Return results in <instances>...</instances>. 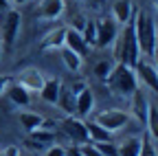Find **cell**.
Masks as SVG:
<instances>
[{
	"label": "cell",
	"mask_w": 158,
	"mask_h": 156,
	"mask_svg": "<svg viewBox=\"0 0 158 156\" xmlns=\"http://www.w3.org/2000/svg\"><path fill=\"white\" fill-rule=\"evenodd\" d=\"M154 7H156V9H158V0H154Z\"/></svg>",
	"instance_id": "74e56055"
},
{
	"label": "cell",
	"mask_w": 158,
	"mask_h": 156,
	"mask_svg": "<svg viewBox=\"0 0 158 156\" xmlns=\"http://www.w3.org/2000/svg\"><path fill=\"white\" fill-rule=\"evenodd\" d=\"M112 68H114V62H112V60H101V62H97V66H94V75H97V79H101V82L106 84L108 75L112 73Z\"/></svg>",
	"instance_id": "484cf974"
},
{
	"label": "cell",
	"mask_w": 158,
	"mask_h": 156,
	"mask_svg": "<svg viewBox=\"0 0 158 156\" xmlns=\"http://www.w3.org/2000/svg\"><path fill=\"white\" fill-rule=\"evenodd\" d=\"M130 112L134 114V119L141 123V125H145L147 112H149V99H147V95L141 88H136L132 92V97H130Z\"/></svg>",
	"instance_id": "9c48e42d"
},
{
	"label": "cell",
	"mask_w": 158,
	"mask_h": 156,
	"mask_svg": "<svg viewBox=\"0 0 158 156\" xmlns=\"http://www.w3.org/2000/svg\"><path fill=\"white\" fill-rule=\"evenodd\" d=\"M59 90H62V82H59L57 77H51V79H44V86L40 88V97H42V101L55 106L57 97H59Z\"/></svg>",
	"instance_id": "2e32d148"
},
{
	"label": "cell",
	"mask_w": 158,
	"mask_h": 156,
	"mask_svg": "<svg viewBox=\"0 0 158 156\" xmlns=\"http://www.w3.org/2000/svg\"><path fill=\"white\" fill-rule=\"evenodd\" d=\"M94 123H99L101 128H106L108 132H118L121 128H125V123L130 121V114L123 112V110H118V108H110V110H101V112H97L94 114Z\"/></svg>",
	"instance_id": "5b68a950"
},
{
	"label": "cell",
	"mask_w": 158,
	"mask_h": 156,
	"mask_svg": "<svg viewBox=\"0 0 158 156\" xmlns=\"http://www.w3.org/2000/svg\"><path fill=\"white\" fill-rule=\"evenodd\" d=\"M18 154H20V150H18L15 145H9V147H7L2 154H0V156H18Z\"/></svg>",
	"instance_id": "d6a6232c"
},
{
	"label": "cell",
	"mask_w": 158,
	"mask_h": 156,
	"mask_svg": "<svg viewBox=\"0 0 158 156\" xmlns=\"http://www.w3.org/2000/svg\"><path fill=\"white\" fill-rule=\"evenodd\" d=\"M94 108V95L90 88H84L79 95H75V112L79 114V119H84L88 116Z\"/></svg>",
	"instance_id": "4fadbf2b"
},
{
	"label": "cell",
	"mask_w": 158,
	"mask_h": 156,
	"mask_svg": "<svg viewBox=\"0 0 158 156\" xmlns=\"http://www.w3.org/2000/svg\"><path fill=\"white\" fill-rule=\"evenodd\" d=\"M9 2H13L15 7H20V5H27V2H29V0H9Z\"/></svg>",
	"instance_id": "8d00e7d4"
},
{
	"label": "cell",
	"mask_w": 158,
	"mask_h": 156,
	"mask_svg": "<svg viewBox=\"0 0 158 156\" xmlns=\"http://www.w3.org/2000/svg\"><path fill=\"white\" fill-rule=\"evenodd\" d=\"M29 139L44 150V147H51V145L55 143V132H48V130H42V128H40V130L29 132Z\"/></svg>",
	"instance_id": "603a6c76"
},
{
	"label": "cell",
	"mask_w": 158,
	"mask_h": 156,
	"mask_svg": "<svg viewBox=\"0 0 158 156\" xmlns=\"http://www.w3.org/2000/svg\"><path fill=\"white\" fill-rule=\"evenodd\" d=\"M66 156H84L79 147H73V150H66Z\"/></svg>",
	"instance_id": "e575fe53"
},
{
	"label": "cell",
	"mask_w": 158,
	"mask_h": 156,
	"mask_svg": "<svg viewBox=\"0 0 158 156\" xmlns=\"http://www.w3.org/2000/svg\"><path fill=\"white\" fill-rule=\"evenodd\" d=\"M79 150H81L84 156H103L101 152H97V147L92 143H84V145H79Z\"/></svg>",
	"instance_id": "f1b7e54d"
},
{
	"label": "cell",
	"mask_w": 158,
	"mask_h": 156,
	"mask_svg": "<svg viewBox=\"0 0 158 156\" xmlns=\"http://www.w3.org/2000/svg\"><path fill=\"white\" fill-rule=\"evenodd\" d=\"M138 156H158L156 145H154V141L149 139L147 134H145V136H141V152H138Z\"/></svg>",
	"instance_id": "4316f807"
},
{
	"label": "cell",
	"mask_w": 158,
	"mask_h": 156,
	"mask_svg": "<svg viewBox=\"0 0 158 156\" xmlns=\"http://www.w3.org/2000/svg\"><path fill=\"white\" fill-rule=\"evenodd\" d=\"M44 79L46 77L42 75V70H37V68H24L22 73L18 75V84L22 86V88H27L29 92H40V88L44 86Z\"/></svg>",
	"instance_id": "30bf717a"
},
{
	"label": "cell",
	"mask_w": 158,
	"mask_h": 156,
	"mask_svg": "<svg viewBox=\"0 0 158 156\" xmlns=\"http://www.w3.org/2000/svg\"><path fill=\"white\" fill-rule=\"evenodd\" d=\"M134 75H136V82H138V84H143V86H147L149 90L158 92V70H156L154 64H149V62L145 60V57H141V60L136 62Z\"/></svg>",
	"instance_id": "ba28073f"
},
{
	"label": "cell",
	"mask_w": 158,
	"mask_h": 156,
	"mask_svg": "<svg viewBox=\"0 0 158 156\" xmlns=\"http://www.w3.org/2000/svg\"><path fill=\"white\" fill-rule=\"evenodd\" d=\"M64 46H66L68 51L77 53L79 57H84V55L88 53V46H86V42H84L81 33H79V31H75V29H70V27H66V37H64Z\"/></svg>",
	"instance_id": "9a60e30c"
},
{
	"label": "cell",
	"mask_w": 158,
	"mask_h": 156,
	"mask_svg": "<svg viewBox=\"0 0 158 156\" xmlns=\"http://www.w3.org/2000/svg\"><path fill=\"white\" fill-rule=\"evenodd\" d=\"M134 13L136 11H134V2H132V0H114V2H112V20L118 27L132 22Z\"/></svg>",
	"instance_id": "7c38bea8"
},
{
	"label": "cell",
	"mask_w": 158,
	"mask_h": 156,
	"mask_svg": "<svg viewBox=\"0 0 158 156\" xmlns=\"http://www.w3.org/2000/svg\"><path fill=\"white\" fill-rule=\"evenodd\" d=\"M62 132L73 143H77V147L84 145V143H90L88 130H86V121L79 119V116H66V119L62 121Z\"/></svg>",
	"instance_id": "52a82bcc"
},
{
	"label": "cell",
	"mask_w": 158,
	"mask_h": 156,
	"mask_svg": "<svg viewBox=\"0 0 158 156\" xmlns=\"http://www.w3.org/2000/svg\"><path fill=\"white\" fill-rule=\"evenodd\" d=\"M84 88H88V86H86V82H75V84H73V88H70V92H73V95H79Z\"/></svg>",
	"instance_id": "1f68e13d"
},
{
	"label": "cell",
	"mask_w": 158,
	"mask_h": 156,
	"mask_svg": "<svg viewBox=\"0 0 158 156\" xmlns=\"http://www.w3.org/2000/svg\"><path fill=\"white\" fill-rule=\"evenodd\" d=\"M145 128H147V136L152 141H158V108L154 103H149V112H147V121H145Z\"/></svg>",
	"instance_id": "cb8c5ba5"
},
{
	"label": "cell",
	"mask_w": 158,
	"mask_h": 156,
	"mask_svg": "<svg viewBox=\"0 0 158 156\" xmlns=\"http://www.w3.org/2000/svg\"><path fill=\"white\" fill-rule=\"evenodd\" d=\"M0 55H2V46H0Z\"/></svg>",
	"instance_id": "f35d334b"
},
{
	"label": "cell",
	"mask_w": 158,
	"mask_h": 156,
	"mask_svg": "<svg viewBox=\"0 0 158 156\" xmlns=\"http://www.w3.org/2000/svg\"><path fill=\"white\" fill-rule=\"evenodd\" d=\"M9 9V0H0V13Z\"/></svg>",
	"instance_id": "d590c367"
},
{
	"label": "cell",
	"mask_w": 158,
	"mask_h": 156,
	"mask_svg": "<svg viewBox=\"0 0 158 156\" xmlns=\"http://www.w3.org/2000/svg\"><path fill=\"white\" fill-rule=\"evenodd\" d=\"M86 130H88L90 143H108V141H112V132H108L106 128H101L94 121H86Z\"/></svg>",
	"instance_id": "d6986e66"
},
{
	"label": "cell",
	"mask_w": 158,
	"mask_h": 156,
	"mask_svg": "<svg viewBox=\"0 0 158 156\" xmlns=\"http://www.w3.org/2000/svg\"><path fill=\"white\" fill-rule=\"evenodd\" d=\"M112 46H114V64H125V66L134 68L136 62L141 60L132 22H127V24H123L121 29H118V35H116V40H114Z\"/></svg>",
	"instance_id": "6da1fadb"
},
{
	"label": "cell",
	"mask_w": 158,
	"mask_h": 156,
	"mask_svg": "<svg viewBox=\"0 0 158 156\" xmlns=\"http://www.w3.org/2000/svg\"><path fill=\"white\" fill-rule=\"evenodd\" d=\"M138 152H141V136L138 134L127 136L116 145V156H138Z\"/></svg>",
	"instance_id": "ac0fdd59"
},
{
	"label": "cell",
	"mask_w": 158,
	"mask_h": 156,
	"mask_svg": "<svg viewBox=\"0 0 158 156\" xmlns=\"http://www.w3.org/2000/svg\"><path fill=\"white\" fill-rule=\"evenodd\" d=\"M81 37H84V42L88 48L94 46V40H97V22L94 20H86L84 29H81Z\"/></svg>",
	"instance_id": "d4e9b609"
},
{
	"label": "cell",
	"mask_w": 158,
	"mask_h": 156,
	"mask_svg": "<svg viewBox=\"0 0 158 156\" xmlns=\"http://www.w3.org/2000/svg\"><path fill=\"white\" fill-rule=\"evenodd\" d=\"M59 51H62V62H64V66H66L68 70H73V73H79V70H81V64H84V57H79L77 53L68 51L66 46H62Z\"/></svg>",
	"instance_id": "7402d4cb"
},
{
	"label": "cell",
	"mask_w": 158,
	"mask_h": 156,
	"mask_svg": "<svg viewBox=\"0 0 158 156\" xmlns=\"http://www.w3.org/2000/svg\"><path fill=\"white\" fill-rule=\"evenodd\" d=\"M94 22H97V40H94V46H99V48L112 46L121 27H118L112 18H101V20H94Z\"/></svg>",
	"instance_id": "8992f818"
},
{
	"label": "cell",
	"mask_w": 158,
	"mask_h": 156,
	"mask_svg": "<svg viewBox=\"0 0 158 156\" xmlns=\"http://www.w3.org/2000/svg\"><path fill=\"white\" fill-rule=\"evenodd\" d=\"M55 106L62 108V110L66 112V116H73V114H75V95L70 92V88H64V86H62Z\"/></svg>",
	"instance_id": "ffe728a7"
},
{
	"label": "cell",
	"mask_w": 158,
	"mask_h": 156,
	"mask_svg": "<svg viewBox=\"0 0 158 156\" xmlns=\"http://www.w3.org/2000/svg\"><path fill=\"white\" fill-rule=\"evenodd\" d=\"M64 37H66V27H55V29H51V31L42 37L40 48H44V51L62 48V46H64Z\"/></svg>",
	"instance_id": "5bb4252c"
},
{
	"label": "cell",
	"mask_w": 158,
	"mask_h": 156,
	"mask_svg": "<svg viewBox=\"0 0 158 156\" xmlns=\"http://www.w3.org/2000/svg\"><path fill=\"white\" fill-rule=\"evenodd\" d=\"M20 24H22V15L18 9H7L0 13V37H2V48L9 51L15 42V37L20 33Z\"/></svg>",
	"instance_id": "277c9868"
},
{
	"label": "cell",
	"mask_w": 158,
	"mask_h": 156,
	"mask_svg": "<svg viewBox=\"0 0 158 156\" xmlns=\"http://www.w3.org/2000/svg\"><path fill=\"white\" fill-rule=\"evenodd\" d=\"M132 24H134V35H136V44H138L141 57H152L154 44H156V33H158L152 13H147L145 9L136 11L132 18Z\"/></svg>",
	"instance_id": "7a4b0ae2"
},
{
	"label": "cell",
	"mask_w": 158,
	"mask_h": 156,
	"mask_svg": "<svg viewBox=\"0 0 158 156\" xmlns=\"http://www.w3.org/2000/svg\"><path fill=\"white\" fill-rule=\"evenodd\" d=\"M18 156H22V154H18Z\"/></svg>",
	"instance_id": "ab89813d"
},
{
	"label": "cell",
	"mask_w": 158,
	"mask_h": 156,
	"mask_svg": "<svg viewBox=\"0 0 158 156\" xmlns=\"http://www.w3.org/2000/svg\"><path fill=\"white\" fill-rule=\"evenodd\" d=\"M42 121H44V116L37 114V112H20V125H22L27 132L40 130L42 128Z\"/></svg>",
	"instance_id": "44dd1931"
},
{
	"label": "cell",
	"mask_w": 158,
	"mask_h": 156,
	"mask_svg": "<svg viewBox=\"0 0 158 156\" xmlns=\"http://www.w3.org/2000/svg\"><path fill=\"white\" fill-rule=\"evenodd\" d=\"M92 145L97 147V152H101L103 156H116V145L112 141H108V143H92Z\"/></svg>",
	"instance_id": "83f0119b"
},
{
	"label": "cell",
	"mask_w": 158,
	"mask_h": 156,
	"mask_svg": "<svg viewBox=\"0 0 158 156\" xmlns=\"http://www.w3.org/2000/svg\"><path fill=\"white\" fill-rule=\"evenodd\" d=\"M154 62H156V70H158V33H156V44H154Z\"/></svg>",
	"instance_id": "836d02e7"
},
{
	"label": "cell",
	"mask_w": 158,
	"mask_h": 156,
	"mask_svg": "<svg viewBox=\"0 0 158 156\" xmlns=\"http://www.w3.org/2000/svg\"><path fill=\"white\" fill-rule=\"evenodd\" d=\"M5 95L9 97L15 106H22V108H24V106L31 103V92H29L27 88H22L18 82H11V84L7 86V92H5Z\"/></svg>",
	"instance_id": "e0dca14e"
},
{
	"label": "cell",
	"mask_w": 158,
	"mask_h": 156,
	"mask_svg": "<svg viewBox=\"0 0 158 156\" xmlns=\"http://www.w3.org/2000/svg\"><path fill=\"white\" fill-rule=\"evenodd\" d=\"M11 82H13V77H11V75H0V97L7 92V86H9Z\"/></svg>",
	"instance_id": "4dcf8cb0"
},
{
	"label": "cell",
	"mask_w": 158,
	"mask_h": 156,
	"mask_svg": "<svg viewBox=\"0 0 158 156\" xmlns=\"http://www.w3.org/2000/svg\"><path fill=\"white\" fill-rule=\"evenodd\" d=\"M106 86L110 88V92H114L118 97H132V92L138 88L134 68H130L125 64H114L112 73L106 79Z\"/></svg>",
	"instance_id": "3957f363"
},
{
	"label": "cell",
	"mask_w": 158,
	"mask_h": 156,
	"mask_svg": "<svg viewBox=\"0 0 158 156\" xmlns=\"http://www.w3.org/2000/svg\"><path fill=\"white\" fill-rule=\"evenodd\" d=\"M46 156H66V147L62 145H51L46 150Z\"/></svg>",
	"instance_id": "f546056e"
},
{
	"label": "cell",
	"mask_w": 158,
	"mask_h": 156,
	"mask_svg": "<svg viewBox=\"0 0 158 156\" xmlns=\"http://www.w3.org/2000/svg\"><path fill=\"white\" fill-rule=\"evenodd\" d=\"M66 2L64 0H40L37 2V18L40 20H57L64 13Z\"/></svg>",
	"instance_id": "8fae6325"
}]
</instances>
